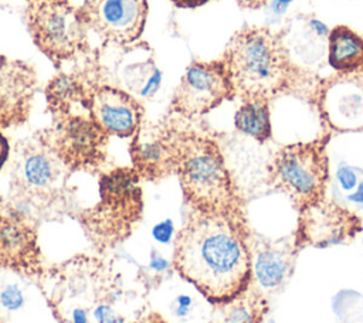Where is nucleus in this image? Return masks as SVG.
I'll return each instance as SVG.
<instances>
[{
  "label": "nucleus",
  "instance_id": "nucleus-11",
  "mask_svg": "<svg viewBox=\"0 0 363 323\" xmlns=\"http://www.w3.org/2000/svg\"><path fill=\"white\" fill-rule=\"evenodd\" d=\"M147 10V0H84L79 7L89 30L119 45L132 44L142 35Z\"/></svg>",
  "mask_w": 363,
  "mask_h": 323
},
{
  "label": "nucleus",
  "instance_id": "nucleus-6",
  "mask_svg": "<svg viewBox=\"0 0 363 323\" xmlns=\"http://www.w3.org/2000/svg\"><path fill=\"white\" fill-rule=\"evenodd\" d=\"M99 203L79 214L88 238L99 249L115 245L140 220L143 197L140 177L133 167H116L101 176Z\"/></svg>",
  "mask_w": 363,
  "mask_h": 323
},
{
  "label": "nucleus",
  "instance_id": "nucleus-26",
  "mask_svg": "<svg viewBox=\"0 0 363 323\" xmlns=\"http://www.w3.org/2000/svg\"><path fill=\"white\" fill-rule=\"evenodd\" d=\"M336 178H337L342 190H345V191L354 190L359 183L356 171L349 166H339L336 170Z\"/></svg>",
  "mask_w": 363,
  "mask_h": 323
},
{
  "label": "nucleus",
  "instance_id": "nucleus-19",
  "mask_svg": "<svg viewBox=\"0 0 363 323\" xmlns=\"http://www.w3.org/2000/svg\"><path fill=\"white\" fill-rule=\"evenodd\" d=\"M91 69L60 72L52 76L44 89L48 110L52 115H64L72 112L75 105L85 103L94 89L99 86Z\"/></svg>",
  "mask_w": 363,
  "mask_h": 323
},
{
  "label": "nucleus",
  "instance_id": "nucleus-33",
  "mask_svg": "<svg viewBox=\"0 0 363 323\" xmlns=\"http://www.w3.org/2000/svg\"><path fill=\"white\" fill-rule=\"evenodd\" d=\"M311 26L313 27V30L316 31V34H319V35H328L329 34V30L326 28V26L325 24H322L319 20H311Z\"/></svg>",
  "mask_w": 363,
  "mask_h": 323
},
{
  "label": "nucleus",
  "instance_id": "nucleus-10",
  "mask_svg": "<svg viewBox=\"0 0 363 323\" xmlns=\"http://www.w3.org/2000/svg\"><path fill=\"white\" fill-rule=\"evenodd\" d=\"M234 96V85L221 58L193 61L174 91L170 112L193 118L210 112Z\"/></svg>",
  "mask_w": 363,
  "mask_h": 323
},
{
  "label": "nucleus",
  "instance_id": "nucleus-27",
  "mask_svg": "<svg viewBox=\"0 0 363 323\" xmlns=\"http://www.w3.org/2000/svg\"><path fill=\"white\" fill-rule=\"evenodd\" d=\"M191 303H193V300H191V298L189 296V295H179L177 298H176V314L177 316H186L187 313H189V310H190V306H191Z\"/></svg>",
  "mask_w": 363,
  "mask_h": 323
},
{
  "label": "nucleus",
  "instance_id": "nucleus-1",
  "mask_svg": "<svg viewBox=\"0 0 363 323\" xmlns=\"http://www.w3.org/2000/svg\"><path fill=\"white\" fill-rule=\"evenodd\" d=\"M245 220L191 210L174 239L173 266L214 305H225L251 283Z\"/></svg>",
  "mask_w": 363,
  "mask_h": 323
},
{
  "label": "nucleus",
  "instance_id": "nucleus-21",
  "mask_svg": "<svg viewBox=\"0 0 363 323\" xmlns=\"http://www.w3.org/2000/svg\"><path fill=\"white\" fill-rule=\"evenodd\" d=\"M234 126L241 133L264 143L271 139L269 101L245 99L234 115Z\"/></svg>",
  "mask_w": 363,
  "mask_h": 323
},
{
  "label": "nucleus",
  "instance_id": "nucleus-5",
  "mask_svg": "<svg viewBox=\"0 0 363 323\" xmlns=\"http://www.w3.org/2000/svg\"><path fill=\"white\" fill-rule=\"evenodd\" d=\"M71 170L37 135L20 140L11 156L7 207L31 222L50 220L67 204Z\"/></svg>",
  "mask_w": 363,
  "mask_h": 323
},
{
  "label": "nucleus",
  "instance_id": "nucleus-25",
  "mask_svg": "<svg viewBox=\"0 0 363 323\" xmlns=\"http://www.w3.org/2000/svg\"><path fill=\"white\" fill-rule=\"evenodd\" d=\"M152 237L159 244H169L174 237V224L172 220H164L157 222L152 228Z\"/></svg>",
  "mask_w": 363,
  "mask_h": 323
},
{
  "label": "nucleus",
  "instance_id": "nucleus-7",
  "mask_svg": "<svg viewBox=\"0 0 363 323\" xmlns=\"http://www.w3.org/2000/svg\"><path fill=\"white\" fill-rule=\"evenodd\" d=\"M329 133L282 146L268 166V183L285 193L298 211L325 198L329 181Z\"/></svg>",
  "mask_w": 363,
  "mask_h": 323
},
{
  "label": "nucleus",
  "instance_id": "nucleus-9",
  "mask_svg": "<svg viewBox=\"0 0 363 323\" xmlns=\"http://www.w3.org/2000/svg\"><path fill=\"white\" fill-rule=\"evenodd\" d=\"M52 125L37 136L47 143L58 159L71 170H94L101 167L106 157L108 135L89 116L77 113L52 115Z\"/></svg>",
  "mask_w": 363,
  "mask_h": 323
},
{
  "label": "nucleus",
  "instance_id": "nucleus-35",
  "mask_svg": "<svg viewBox=\"0 0 363 323\" xmlns=\"http://www.w3.org/2000/svg\"><path fill=\"white\" fill-rule=\"evenodd\" d=\"M0 323H3V320H1V319H0Z\"/></svg>",
  "mask_w": 363,
  "mask_h": 323
},
{
  "label": "nucleus",
  "instance_id": "nucleus-15",
  "mask_svg": "<svg viewBox=\"0 0 363 323\" xmlns=\"http://www.w3.org/2000/svg\"><path fill=\"white\" fill-rule=\"evenodd\" d=\"M89 119L108 136L130 137L143 123V106L129 92L99 85L85 103Z\"/></svg>",
  "mask_w": 363,
  "mask_h": 323
},
{
  "label": "nucleus",
  "instance_id": "nucleus-13",
  "mask_svg": "<svg viewBox=\"0 0 363 323\" xmlns=\"http://www.w3.org/2000/svg\"><path fill=\"white\" fill-rule=\"evenodd\" d=\"M313 102L332 129L362 130L363 69L336 72V75L320 81L315 86Z\"/></svg>",
  "mask_w": 363,
  "mask_h": 323
},
{
  "label": "nucleus",
  "instance_id": "nucleus-20",
  "mask_svg": "<svg viewBox=\"0 0 363 323\" xmlns=\"http://www.w3.org/2000/svg\"><path fill=\"white\" fill-rule=\"evenodd\" d=\"M328 61L336 72L363 69V37L347 26H335L328 34Z\"/></svg>",
  "mask_w": 363,
  "mask_h": 323
},
{
  "label": "nucleus",
  "instance_id": "nucleus-30",
  "mask_svg": "<svg viewBox=\"0 0 363 323\" xmlns=\"http://www.w3.org/2000/svg\"><path fill=\"white\" fill-rule=\"evenodd\" d=\"M170 1L180 8H196L206 4L210 0H170Z\"/></svg>",
  "mask_w": 363,
  "mask_h": 323
},
{
  "label": "nucleus",
  "instance_id": "nucleus-16",
  "mask_svg": "<svg viewBox=\"0 0 363 323\" xmlns=\"http://www.w3.org/2000/svg\"><path fill=\"white\" fill-rule=\"evenodd\" d=\"M176 130L177 128L167 122L139 126L132 136L129 154L140 178L156 181L173 173Z\"/></svg>",
  "mask_w": 363,
  "mask_h": 323
},
{
  "label": "nucleus",
  "instance_id": "nucleus-36",
  "mask_svg": "<svg viewBox=\"0 0 363 323\" xmlns=\"http://www.w3.org/2000/svg\"><path fill=\"white\" fill-rule=\"evenodd\" d=\"M27 1H33V0H27Z\"/></svg>",
  "mask_w": 363,
  "mask_h": 323
},
{
  "label": "nucleus",
  "instance_id": "nucleus-18",
  "mask_svg": "<svg viewBox=\"0 0 363 323\" xmlns=\"http://www.w3.org/2000/svg\"><path fill=\"white\" fill-rule=\"evenodd\" d=\"M251 269L257 283L267 290L281 288L291 276L299 244L295 234L279 239H264L248 234Z\"/></svg>",
  "mask_w": 363,
  "mask_h": 323
},
{
  "label": "nucleus",
  "instance_id": "nucleus-4",
  "mask_svg": "<svg viewBox=\"0 0 363 323\" xmlns=\"http://www.w3.org/2000/svg\"><path fill=\"white\" fill-rule=\"evenodd\" d=\"M173 173L191 210L245 220L221 149L211 137L177 128Z\"/></svg>",
  "mask_w": 363,
  "mask_h": 323
},
{
  "label": "nucleus",
  "instance_id": "nucleus-29",
  "mask_svg": "<svg viewBox=\"0 0 363 323\" xmlns=\"http://www.w3.org/2000/svg\"><path fill=\"white\" fill-rule=\"evenodd\" d=\"M10 154V144L9 140L4 137V135L0 132V169L6 164Z\"/></svg>",
  "mask_w": 363,
  "mask_h": 323
},
{
  "label": "nucleus",
  "instance_id": "nucleus-23",
  "mask_svg": "<svg viewBox=\"0 0 363 323\" xmlns=\"http://www.w3.org/2000/svg\"><path fill=\"white\" fill-rule=\"evenodd\" d=\"M129 88L143 98L152 96L160 85V71L156 68L152 60L133 65L128 75Z\"/></svg>",
  "mask_w": 363,
  "mask_h": 323
},
{
  "label": "nucleus",
  "instance_id": "nucleus-24",
  "mask_svg": "<svg viewBox=\"0 0 363 323\" xmlns=\"http://www.w3.org/2000/svg\"><path fill=\"white\" fill-rule=\"evenodd\" d=\"M24 303V295L17 285L7 283L0 288V305L7 310H17Z\"/></svg>",
  "mask_w": 363,
  "mask_h": 323
},
{
  "label": "nucleus",
  "instance_id": "nucleus-31",
  "mask_svg": "<svg viewBox=\"0 0 363 323\" xmlns=\"http://www.w3.org/2000/svg\"><path fill=\"white\" fill-rule=\"evenodd\" d=\"M347 200L356 204H362L363 205V180H360L354 188V191L352 194L347 196Z\"/></svg>",
  "mask_w": 363,
  "mask_h": 323
},
{
  "label": "nucleus",
  "instance_id": "nucleus-32",
  "mask_svg": "<svg viewBox=\"0 0 363 323\" xmlns=\"http://www.w3.org/2000/svg\"><path fill=\"white\" fill-rule=\"evenodd\" d=\"M241 7L244 8H251V10H257L264 7L269 0H235Z\"/></svg>",
  "mask_w": 363,
  "mask_h": 323
},
{
  "label": "nucleus",
  "instance_id": "nucleus-28",
  "mask_svg": "<svg viewBox=\"0 0 363 323\" xmlns=\"http://www.w3.org/2000/svg\"><path fill=\"white\" fill-rule=\"evenodd\" d=\"M167 266H169V262H167L160 254H157V252L153 251L152 255H150L149 268L153 269V271H156V272H162V271H164Z\"/></svg>",
  "mask_w": 363,
  "mask_h": 323
},
{
  "label": "nucleus",
  "instance_id": "nucleus-3",
  "mask_svg": "<svg viewBox=\"0 0 363 323\" xmlns=\"http://www.w3.org/2000/svg\"><path fill=\"white\" fill-rule=\"evenodd\" d=\"M221 60L235 96L267 99L302 86L308 78L289 57L284 34L267 27L245 26L225 44Z\"/></svg>",
  "mask_w": 363,
  "mask_h": 323
},
{
  "label": "nucleus",
  "instance_id": "nucleus-12",
  "mask_svg": "<svg viewBox=\"0 0 363 323\" xmlns=\"http://www.w3.org/2000/svg\"><path fill=\"white\" fill-rule=\"evenodd\" d=\"M363 230L362 218L326 197L299 211L295 232L299 246L325 248L352 241Z\"/></svg>",
  "mask_w": 363,
  "mask_h": 323
},
{
  "label": "nucleus",
  "instance_id": "nucleus-22",
  "mask_svg": "<svg viewBox=\"0 0 363 323\" xmlns=\"http://www.w3.org/2000/svg\"><path fill=\"white\" fill-rule=\"evenodd\" d=\"M225 323H262L268 303L257 290L250 286L235 299L223 305Z\"/></svg>",
  "mask_w": 363,
  "mask_h": 323
},
{
  "label": "nucleus",
  "instance_id": "nucleus-17",
  "mask_svg": "<svg viewBox=\"0 0 363 323\" xmlns=\"http://www.w3.org/2000/svg\"><path fill=\"white\" fill-rule=\"evenodd\" d=\"M35 89L37 75L30 64L0 55V129L27 120Z\"/></svg>",
  "mask_w": 363,
  "mask_h": 323
},
{
  "label": "nucleus",
  "instance_id": "nucleus-2",
  "mask_svg": "<svg viewBox=\"0 0 363 323\" xmlns=\"http://www.w3.org/2000/svg\"><path fill=\"white\" fill-rule=\"evenodd\" d=\"M35 282L58 323H138L125 314L121 278L96 256L44 268Z\"/></svg>",
  "mask_w": 363,
  "mask_h": 323
},
{
  "label": "nucleus",
  "instance_id": "nucleus-34",
  "mask_svg": "<svg viewBox=\"0 0 363 323\" xmlns=\"http://www.w3.org/2000/svg\"><path fill=\"white\" fill-rule=\"evenodd\" d=\"M292 0H274L272 7L275 11H284V8L288 6V3H291Z\"/></svg>",
  "mask_w": 363,
  "mask_h": 323
},
{
  "label": "nucleus",
  "instance_id": "nucleus-14",
  "mask_svg": "<svg viewBox=\"0 0 363 323\" xmlns=\"http://www.w3.org/2000/svg\"><path fill=\"white\" fill-rule=\"evenodd\" d=\"M0 268L33 279H37L44 271L34 222L7 205L0 210Z\"/></svg>",
  "mask_w": 363,
  "mask_h": 323
},
{
  "label": "nucleus",
  "instance_id": "nucleus-8",
  "mask_svg": "<svg viewBox=\"0 0 363 323\" xmlns=\"http://www.w3.org/2000/svg\"><path fill=\"white\" fill-rule=\"evenodd\" d=\"M27 26L38 50L55 65L88 48V27L79 8L68 0H33L27 7Z\"/></svg>",
  "mask_w": 363,
  "mask_h": 323
}]
</instances>
